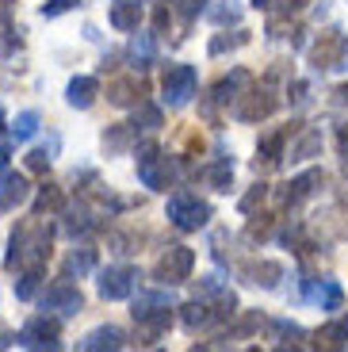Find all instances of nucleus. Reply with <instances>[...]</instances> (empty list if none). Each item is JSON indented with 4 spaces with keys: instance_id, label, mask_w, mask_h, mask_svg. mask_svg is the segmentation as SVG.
<instances>
[{
    "instance_id": "1",
    "label": "nucleus",
    "mask_w": 348,
    "mask_h": 352,
    "mask_svg": "<svg viewBox=\"0 0 348 352\" xmlns=\"http://www.w3.org/2000/svg\"><path fill=\"white\" fill-rule=\"evenodd\" d=\"M46 256H50V230H43L39 222H23L12 230L4 268H43Z\"/></svg>"
},
{
    "instance_id": "2",
    "label": "nucleus",
    "mask_w": 348,
    "mask_h": 352,
    "mask_svg": "<svg viewBox=\"0 0 348 352\" xmlns=\"http://www.w3.org/2000/svg\"><path fill=\"white\" fill-rule=\"evenodd\" d=\"M168 219H173V226H176V230H184V234H192V230L207 226L210 207H207V203H199L195 195L180 192V195H173V199H168Z\"/></svg>"
},
{
    "instance_id": "3",
    "label": "nucleus",
    "mask_w": 348,
    "mask_h": 352,
    "mask_svg": "<svg viewBox=\"0 0 348 352\" xmlns=\"http://www.w3.org/2000/svg\"><path fill=\"white\" fill-rule=\"evenodd\" d=\"M16 344H23V349H61V337H58V322L46 314L31 318L23 329L16 333Z\"/></svg>"
},
{
    "instance_id": "4",
    "label": "nucleus",
    "mask_w": 348,
    "mask_h": 352,
    "mask_svg": "<svg viewBox=\"0 0 348 352\" xmlns=\"http://www.w3.org/2000/svg\"><path fill=\"white\" fill-rule=\"evenodd\" d=\"M195 268V253L188 245H168V253L157 261V280L161 283H184Z\"/></svg>"
},
{
    "instance_id": "5",
    "label": "nucleus",
    "mask_w": 348,
    "mask_h": 352,
    "mask_svg": "<svg viewBox=\"0 0 348 352\" xmlns=\"http://www.w3.org/2000/svg\"><path fill=\"white\" fill-rule=\"evenodd\" d=\"M138 280H142V272H134V268H104V272H100V295L119 302V299L131 295Z\"/></svg>"
},
{
    "instance_id": "6",
    "label": "nucleus",
    "mask_w": 348,
    "mask_h": 352,
    "mask_svg": "<svg viewBox=\"0 0 348 352\" xmlns=\"http://www.w3.org/2000/svg\"><path fill=\"white\" fill-rule=\"evenodd\" d=\"M195 96V69L192 65H176V69L165 73V100L173 107H184Z\"/></svg>"
},
{
    "instance_id": "7",
    "label": "nucleus",
    "mask_w": 348,
    "mask_h": 352,
    "mask_svg": "<svg viewBox=\"0 0 348 352\" xmlns=\"http://www.w3.org/2000/svg\"><path fill=\"white\" fill-rule=\"evenodd\" d=\"M138 176H142V184L153 188V192H161L168 184V176L161 173V150H157V142H142L138 146Z\"/></svg>"
},
{
    "instance_id": "8",
    "label": "nucleus",
    "mask_w": 348,
    "mask_h": 352,
    "mask_svg": "<svg viewBox=\"0 0 348 352\" xmlns=\"http://www.w3.org/2000/svg\"><path fill=\"white\" fill-rule=\"evenodd\" d=\"M80 307H85V299H80V291L73 287V283H54L50 291L43 295V310H58L61 318H73V314H80Z\"/></svg>"
},
{
    "instance_id": "9",
    "label": "nucleus",
    "mask_w": 348,
    "mask_h": 352,
    "mask_svg": "<svg viewBox=\"0 0 348 352\" xmlns=\"http://www.w3.org/2000/svg\"><path fill=\"white\" fill-rule=\"evenodd\" d=\"M31 184H27L23 173H4L0 176V211H16L19 203H27Z\"/></svg>"
},
{
    "instance_id": "10",
    "label": "nucleus",
    "mask_w": 348,
    "mask_h": 352,
    "mask_svg": "<svg viewBox=\"0 0 348 352\" xmlns=\"http://www.w3.org/2000/svg\"><path fill=\"white\" fill-rule=\"evenodd\" d=\"M127 344V333H122L119 326H100V329H92V333L80 341V349L85 352H104V349H122Z\"/></svg>"
},
{
    "instance_id": "11",
    "label": "nucleus",
    "mask_w": 348,
    "mask_h": 352,
    "mask_svg": "<svg viewBox=\"0 0 348 352\" xmlns=\"http://www.w3.org/2000/svg\"><path fill=\"white\" fill-rule=\"evenodd\" d=\"M100 96V80L96 77H73L69 80V92H65V100H69V107H77V111H85V107H92Z\"/></svg>"
},
{
    "instance_id": "12",
    "label": "nucleus",
    "mask_w": 348,
    "mask_h": 352,
    "mask_svg": "<svg viewBox=\"0 0 348 352\" xmlns=\"http://www.w3.org/2000/svg\"><path fill=\"white\" fill-rule=\"evenodd\" d=\"M153 58H157L153 35H138V38L131 43V50H127V62H131L134 69H149V65H153Z\"/></svg>"
},
{
    "instance_id": "13",
    "label": "nucleus",
    "mask_w": 348,
    "mask_h": 352,
    "mask_svg": "<svg viewBox=\"0 0 348 352\" xmlns=\"http://www.w3.org/2000/svg\"><path fill=\"white\" fill-rule=\"evenodd\" d=\"M138 19H142V8L134 4V0L111 4V27L115 31H138Z\"/></svg>"
},
{
    "instance_id": "14",
    "label": "nucleus",
    "mask_w": 348,
    "mask_h": 352,
    "mask_svg": "<svg viewBox=\"0 0 348 352\" xmlns=\"http://www.w3.org/2000/svg\"><path fill=\"white\" fill-rule=\"evenodd\" d=\"M245 85H249V73H245V69H234L230 77H222V80L215 85V100H218V104H230V100H237V92H241Z\"/></svg>"
},
{
    "instance_id": "15",
    "label": "nucleus",
    "mask_w": 348,
    "mask_h": 352,
    "mask_svg": "<svg viewBox=\"0 0 348 352\" xmlns=\"http://www.w3.org/2000/svg\"><path fill=\"white\" fill-rule=\"evenodd\" d=\"M180 322H184V329H188V333H195V329H203V326H210V322H215V314H210V307L207 302H188V307H184V314H180Z\"/></svg>"
},
{
    "instance_id": "16",
    "label": "nucleus",
    "mask_w": 348,
    "mask_h": 352,
    "mask_svg": "<svg viewBox=\"0 0 348 352\" xmlns=\"http://www.w3.org/2000/svg\"><path fill=\"white\" fill-rule=\"evenodd\" d=\"M96 268V249H73L69 261H65V276H88Z\"/></svg>"
},
{
    "instance_id": "17",
    "label": "nucleus",
    "mask_w": 348,
    "mask_h": 352,
    "mask_svg": "<svg viewBox=\"0 0 348 352\" xmlns=\"http://www.w3.org/2000/svg\"><path fill=\"white\" fill-rule=\"evenodd\" d=\"M134 96H138V80H111L107 85V100H111L115 107H127V104H134Z\"/></svg>"
},
{
    "instance_id": "18",
    "label": "nucleus",
    "mask_w": 348,
    "mask_h": 352,
    "mask_svg": "<svg viewBox=\"0 0 348 352\" xmlns=\"http://www.w3.org/2000/svg\"><path fill=\"white\" fill-rule=\"evenodd\" d=\"M314 184H322V173H303L298 180H291V184H287V195H283V199H287V203L306 199V195L314 192Z\"/></svg>"
},
{
    "instance_id": "19",
    "label": "nucleus",
    "mask_w": 348,
    "mask_h": 352,
    "mask_svg": "<svg viewBox=\"0 0 348 352\" xmlns=\"http://www.w3.org/2000/svg\"><path fill=\"white\" fill-rule=\"evenodd\" d=\"M39 280H43V268H19L16 299H35V295H39Z\"/></svg>"
},
{
    "instance_id": "20",
    "label": "nucleus",
    "mask_w": 348,
    "mask_h": 352,
    "mask_svg": "<svg viewBox=\"0 0 348 352\" xmlns=\"http://www.w3.org/2000/svg\"><path fill=\"white\" fill-rule=\"evenodd\" d=\"M61 207H65V195H61L58 188L46 184L43 192H39V199H35V214H54V211H61Z\"/></svg>"
},
{
    "instance_id": "21",
    "label": "nucleus",
    "mask_w": 348,
    "mask_h": 352,
    "mask_svg": "<svg viewBox=\"0 0 348 352\" xmlns=\"http://www.w3.org/2000/svg\"><path fill=\"white\" fill-rule=\"evenodd\" d=\"M314 295L322 299V310H340L345 307V291H340V283H333V280H325Z\"/></svg>"
},
{
    "instance_id": "22",
    "label": "nucleus",
    "mask_w": 348,
    "mask_h": 352,
    "mask_svg": "<svg viewBox=\"0 0 348 352\" xmlns=\"http://www.w3.org/2000/svg\"><path fill=\"white\" fill-rule=\"evenodd\" d=\"M249 276H252V283H261V287H276V280L283 276V268L272 264V261H264V264H252Z\"/></svg>"
},
{
    "instance_id": "23",
    "label": "nucleus",
    "mask_w": 348,
    "mask_h": 352,
    "mask_svg": "<svg viewBox=\"0 0 348 352\" xmlns=\"http://www.w3.org/2000/svg\"><path fill=\"white\" fill-rule=\"evenodd\" d=\"M207 180L215 192H230V180H234V165L230 161H218V165L207 168Z\"/></svg>"
},
{
    "instance_id": "24",
    "label": "nucleus",
    "mask_w": 348,
    "mask_h": 352,
    "mask_svg": "<svg viewBox=\"0 0 348 352\" xmlns=\"http://www.w3.org/2000/svg\"><path fill=\"white\" fill-rule=\"evenodd\" d=\"M131 146V126H107V134H104V150L107 153H122Z\"/></svg>"
},
{
    "instance_id": "25",
    "label": "nucleus",
    "mask_w": 348,
    "mask_h": 352,
    "mask_svg": "<svg viewBox=\"0 0 348 352\" xmlns=\"http://www.w3.org/2000/svg\"><path fill=\"white\" fill-rule=\"evenodd\" d=\"M318 341H325V344H333V349H340V344L348 341V314L337 318L333 326H325L322 333H318Z\"/></svg>"
},
{
    "instance_id": "26",
    "label": "nucleus",
    "mask_w": 348,
    "mask_h": 352,
    "mask_svg": "<svg viewBox=\"0 0 348 352\" xmlns=\"http://www.w3.org/2000/svg\"><path fill=\"white\" fill-rule=\"evenodd\" d=\"M134 126H142V131H157V126H161V107L138 104L134 107Z\"/></svg>"
},
{
    "instance_id": "27",
    "label": "nucleus",
    "mask_w": 348,
    "mask_h": 352,
    "mask_svg": "<svg viewBox=\"0 0 348 352\" xmlns=\"http://www.w3.org/2000/svg\"><path fill=\"white\" fill-rule=\"evenodd\" d=\"M35 131H39V115H35V111H23V115H16V123H12V138L27 142V138H31Z\"/></svg>"
},
{
    "instance_id": "28",
    "label": "nucleus",
    "mask_w": 348,
    "mask_h": 352,
    "mask_svg": "<svg viewBox=\"0 0 348 352\" xmlns=\"http://www.w3.org/2000/svg\"><path fill=\"white\" fill-rule=\"evenodd\" d=\"M318 150H322V134L310 131V134H306V138L295 146V150H291V157H295V161H306V157H314Z\"/></svg>"
},
{
    "instance_id": "29",
    "label": "nucleus",
    "mask_w": 348,
    "mask_h": 352,
    "mask_svg": "<svg viewBox=\"0 0 348 352\" xmlns=\"http://www.w3.org/2000/svg\"><path fill=\"white\" fill-rule=\"evenodd\" d=\"M157 307H173V299H168V295H142L138 302H134V318H146L149 310H157Z\"/></svg>"
},
{
    "instance_id": "30",
    "label": "nucleus",
    "mask_w": 348,
    "mask_h": 352,
    "mask_svg": "<svg viewBox=\"0 0 348 352\" xmlns=\"http://www.w3.org/2000/svg\"><path fill=\"white\" fill-rule=\"evenodd\" d=\"M92 230V219H88V211H69V219H65V234H88Z\"/></svg>"
},
{
    "instance_id": "31",
    "label": "nucleus",
    "mask_w": 348,
    "mask_h": 352,
    "mask_svg": "<svg viewBox=\"0 0 348 352\" xmlns=\"http://www.w3.org/2000/svg\"><path fill=\"white\" fill-rule=\"evenodd\" d=\"M261 153H264L268 161H279V157H283V134H268V138L261 142Z\"/></svg>"
},
{
    "instance_id": "32",
    "label": "nucleus",
    "mask_w": 348,
    "mask_h": 352,
    "mask_svg": "<svg viewBox=\"0 0 348 352\" xmlns=\"http://www.w3.org/2000/svg\"><path fill=\"white\" fill-rule=\"evenodd\" d=\"M77 4H80V0H46V4H43V16H46V19L65 16V12H69V8H77Z\"/></svg>"
},
{
    "instance_id": "33",
    "label": "nucleus",
    "mask_w": 348,
    "mask_h": 352,
    "mask_svg": "<svg viewBox=\"0 0 348 352\" xmlns=\"http://www.w3.org/2000/svg\"><path fill=\"white\" fill-rule=\"evenodd\" d=\"M264 195H268V188H264V184H252V192H249V195H241V203H237V207H241L245 214H252V207H257V203H261Z\"/></svg>"
},
{
    "instance_id": "34",
    "label": "nucleus",
    "mask_w": 348,
    "mask_h": 352,
    "mask_svg": "<svg viewBox=\"0 0 348 352\" xmlns=\"http://www.w3.org/2000/svg\"><path fill=\"white\" fill-rule=\"evenodd\" d=\"M27 168H31V173H46V168H50V153H46V150H31V153H27Z\"/></svg>"
},
{
    "instance_id": "35",
    "label": "nucleus",
    "mask_w": 348,
    "mask_h": 352,
    "mask_svg": "<svg viewBox=\"0 0 348 352\" xmlns=\"http://www.w3.org/2000/svg\"><path fill=\"white\" fill-rule=\"evenodd\" d=\"M241 43H245V35H237V38H215V43H210V54H222L226 46H241Z\"/></svg>"
},
{
    "instance_id": "36",
    "label": "nucleus",
    "mask_w": 348,
    "mask_h": 352,
    "mask_svg": "<svg viewBox=\"0 0 348 352\" xmlns=\"http://www.w3.org/2000/svg\"><path fill=\"white\" fill-rule=\"evenodd\" d=\"M8 16H12V0H0V35H8Z\"/></svg>"
},
{
    "instance_id": "37",
    "label": "nucleus",
    "mask_w": 348,
    "mask_h": 352,
    "mask_svg": "<svg viewBox=\"0 0 348 352\" xmlns=\"http://www.w3.org/2000/svg\"><path fill=\"white\" fill-rule=\"evenodd\" d=\"M210 16H215V23H234L237 8H218V12H210Z\"/></svg>"
},
{
    "instance_id": "38",
    "label": "nucleus",
    "mask_w": 348,
    "mask_h": 352,
    "mask_svg": "<svg viewBox=\"0 0 348 352\" xmlns=\"http://www.w3.org/2000/svg\"><path fill=\"white\" fill-rule=\"evenodd\" d=\"M340 157H348V126H340Z\"/></svg>"
},
{
    "instance_id": "39",
    "label": "nucleus",
    "mask_w": 348,
    "mask_h": 352,
    "mask_svg": "<svg viewBox=\"0 0 348 352\" xmlns=\"http://www.w3.org/2000/svg\"><path fill=\"white\" fill-rule=\"evenodd\" d=\"M8 344H16V333H4L0 329V349H8Z\"/></svg>"
},
{
    "instance_id": "40",
    "label": "nucleus",
    "mask_w": 348,
    "mask_h": 352,
    "mask_svg": "<svg viewBox=\"0 0 348 352\" xmlns=\"http://www.w3.org/2000/svg\"><path fill=\"white\" fill-rule=\"evenodd\" d=\"M8 153H12V150H8V142H0V168L8 165Z\"/></svg>"
},
{
    "instance_id": "41",
    "label": "nucleus",
    "mask_w": 348,
    "mask_h": 352,
    "mask_svg": "<svg viewBox=\"0 0 348 352\" xmlns=\"http://www.w3.org/2000/svg\"><path fill=\"white\" fill-rule=\"evenodd\" d=\"M252 4H257V8H272V4H276V0H252Z\"/></svg>"
},
{
    "instance_id": "42",
    "label": "nucleus",
    "mask_w": 348,
    "mask_h": 352,
    "mask_svg": "<svg viewBox=\"0 0 348 352\" xmlns=\"http://www.w3.org/2000/svg\"><path fill=\"white\" fill-rule=\"evenodd\" d=\"M0 134H4V111H0Z\"/></svg>"
}]
</instances>
